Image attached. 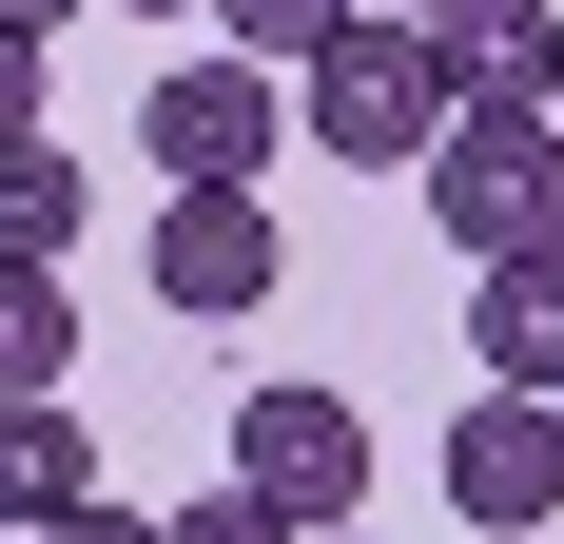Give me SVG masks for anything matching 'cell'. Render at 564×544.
<instances>
[{"label":"cell","mask_w":564,"mask_h":544,"mask_svg":"<svg viewBox=\"0 0 564 544\" xmlns=\"http://www.w3.org/2000/svg\"><path fill=\"white\" fill-rule=\"evenodd\" d=\"M350 544H370V525H350Z\"/></svg>","instance_id":"obj_18"},{"label":"cell","mask_w":564,"mask_h":544,"mask_svg":"<svg viewBox=\"0 0 564 544\" xmlns=\"http://www.w3.org/2000/svg\"><path fill=\"white\" fill-rule=\"evenodd\" d=\"M40 137V40H0V156Z\"/></svg>","instance_id":"obj_13"},{"label":"cell","mask_w":564,"mask_h":544,"mask_svg":"<svg viewBox=\"0 0 564 544\" xmlns=\"http://www.w3.org/2000/svg\"><path fill=\"white\" fill-rule=\"evenodd\" d=\"M58 389H78V292L0 272V409H58Z\"/></svg>","instance_id":"obj_9"},{"label":"cell","mask_w":564,"mask_h":544,"mask_svg":"<svg viewBox=\"0 0 564 544\" xmlns=\"http://www.w3.org/2000/svg\"><path fill=\"white\" fill-rule=\"evenodd\" d=\"M117 20H215V0H117Z\"/></svg>","instance_id":"obj_16"},{"label":"cell","mask_w":564,"mask_h":544,"mask_svg":"<svg viewBox=\"0 0 564 544\" xmlns=\"http://www.w3.org/2000/svg\"><path fill=\"white\" fill-rule=\"evenodd\" d=\"M448 505H467V544H545V505H564V409L467 389V428H448Z\"/></svg>","instance_id":"obj_6"},{"label":"cell","mask_w":564,"mask_h":544,"mask_svg":"<svg viewBox=\"0 0 564 544\" xmlns=\"http://www.w3.org/2000/svg\"><path fill=\"white\" fill-rule=\"evenodd\" d=\"M137 156H156L175 195H253V175L292 156V78H253V58H175L156 98H137Z\"/></svg>","instance_id":"obj_4"},{"label":"cell","mask_w":564,"mask_h":544,"mask_svg":"<svg viewBox=\"0 0 564 544\" xmlns=\"http://www.w3.org/2000/svg\"><path fill=\"white\" fill-rule=\"evenodd\" d=\"M467 370L525 389V409H564V253H525V272H487V292H467Z\"/></svg>","instance_id":"obj_7"},{"label":"cell","mask_w":564,"mask_h":544,"mask_svg":"<svg viewBox=\"0 0 564 544\" xmlns=\"http://www.w3.org/2000/svg\"><path fill=\"white\" fill-rule=\"evenodd\" d=\"M448 98H467V78L429 58V20H350V40L312 58V78H292V137H312L332 175H429Z\"/></svg>","instance_id":"obj_2"},{"label":"cell","mask_w":564,"mask_h":544,"mask_svg":"<svg viewBox=\"0 0 564 544\" xmlns=\"http://www.w3.org/2000/svg\"><path fill=\"white\" fill-rule=\"evenodd\" d=\"M40 544H156V505H117V487H98L78 525H40Z\"/></svg>","instance_id":"obj_14"},{"label":"cell","mask_w":564,"mask_h":544,"mask_svg":"<svg viewBox=\"0 0 564 544\" xmlns=\"http://www.w3.org/2000/svg\"><path fill=\"white\" fill-rule=\"evenodd\" d=\"M234 505H273L292 544L370 525V428H350V389H253V409H234Z\"/></svg>","instance_id":"obj_3"},{"label":"cell","mask_w":564,"mask_h":544,"mask_svg":"<svg viewBox=\"0 0 564 544\" xmlns=\"http://www.w3.org/2000/svg\"><path fill=\"white\" fill-rule=\"evenodd\" d=\"M58 20H78V0H0V40H40V58H58Z\"/></svg>","instance_id":"obj_15"},{"label":"cell","mask_w":564,"mask_h":544,"mask_svg":"<svg viewBox=\"0 0 564 544\" xmlns=\"http://www.w3.org/2000/svg\"><path fill=\"white\" fill-rule=\"evenodd\" d=\"M156 544H292V525H273V505H234V487H195V505H175Z\"/></svg>","instance_id":"obj_12"},{"label":"cell","mask_w":564,"mask_h":544,"mask_svg":"<svg viewBox=\"0 0 564 544\" xmlns=\"http://www.w3.org/2000/svg\"><path fill=\"white\" fill-rule=\"evenodd\" d=\"M273 292H292L273 195H175V215H156V312L175 330H234V312H273Z\"/></svg>","instance_id":"obj_5"},{"label":"cell","mask_w":564,"mask_h":544,"mask_svg":"<svg viewBox=\"0 0 564 544\" xmlns=\"http://www.w3.org/2000/svg\"><path fill=\"white\" fill-rule=\"evenodd\" d=\"M58 253H78V156L20 137V156H0V272H58Z\"/></svg>","instance_id":"obj_10"},{"label":"cell","mask_w":564,"mask_h":544,"mask_svg":"<svg viewBox=\"0 0 564 544\" xmlns=\"http://www.w3.org/2000/svg\"><path fill=\"white\" fill-rule=\"evenodd\" d=\"M78 505H98V428H78V389H58V409H0V544L78 525Z\"/></svg>","instance_id":"obj_8"},{"label":"cell","mask_w":564,"mask_h":544,"mask_svg":"<svg viewBox=\"0 0 564 544\" xmlns=\"http://www.w3.org/2000/svg\"><path fill=\"white\" fill-rule=\"evenodd\" d=\"M350 20H370V0H215V58H253V78H312Z\"/></svg>","instance_id":"obj_11"},{"label":"cell","mask_w":564,"mask_h":544,"mask_svg":"<svg viewBox=\"0 0 564 544\" xmlns=\"http://www.w3.org/2000/svg\"><path fill=\"white\" fill-rule=\"evenodd\" d=\"M429 233H448L467 272H525V253H564V117L545 98H448V137H429Z\"/></svg>","instance_id":"obj_1"},{"label":"cell","mask_w":564,"mask_h":544,"mask_svg":"<svg viewBox=\"0 0 564 544\" xmlns=\"http://www.w3.org/2000/svg\"><path fill=\"white\" fill-rule=\"evenodd\" d=\"M545 117H564V40H545Z\"/></svg>","instance_id":"obj_17"}]
</instances>
